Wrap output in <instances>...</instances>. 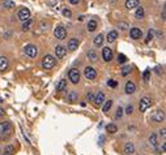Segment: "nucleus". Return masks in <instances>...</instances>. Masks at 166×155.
<instances>
[{"instance_id": "obj_1", "label": "nucleus", "mask_w": 166, "mask_h": 155, "mask_svg": "<svg viewBox=\"0 0 166 155\" xmlns=\"http://www.w3.org/2000/svg\"><path fill=\"white\" fill-rule=\"evenodd\" d=\"M56 64V59L52 55H46L42 60V68L43 69H52Z\"/></svg>"}, {"instance_id": "obj_2", "label": "nucleus", "mask_w": 166, "mask_h": 155, "mask_svg": "<svg viewBox=\"0 0 166 155\" xmlns=\"http://www.w3.org/2000/svg\"><path fill=\"white\" fill-rule=\"evenodd\" d=\"M150 106H152V99H150L149 96H144V98L140 100L139 109H140V112H145L148 108H150Z\"/></svg>"}, {"instance_id": "obj_3", "label": "nucleus", "mask_w": 166, "mask_h": 155, "mask_svg": "<svg viewBox=\"0 0 166 155\" xmlns=\"http://www.w3.org/2000/svg\"><path fill=\"white\" fill-rule=\"evenodd\" d=\"M54 35H55L56 39L63 41V39L67 38V30H65L63 26H58V27H55V30H54Z\"/></svg>"}, {"instance_id": "obj_4", "label": "nucleus", "mask_w": 166, "mask_h": 155, "mask_svg": "<svg viewBox=\"0 0 166 155\" xmlns=\"http://www.w3.org/2000/svg\"><path fill=\"white\" fill-rule=\"evenodd\" d=\"M68 77H69V80H71V82L73 85L78 84V81H80V72H78V69L72 68L71 71H69V73H68Z\"/></svg>"}, {"instance_id": "obj_5", "label": "nucleus", "mask_w": 166, "mask_h": 155, "mask_svg": "<svg viewBox=\"0 0 166 155\" xmlns=\"http://www.w3.org/2000/svg\"><path fill=\"white\" fill-rule=\"evenodd\" d=\"M152 120L156 123H162L165 120V112L162 109H156L152 114Z\"/></svg>"}, {"instance_id": "obj_6", "label": "nucleus", "mask_w": 166, "mask_h": 155, "mask_svg": "<svg viewBox=\"0 0 166 155\" xmlns=\"http://www.w3.org/2000/svg\"><path fill=\"white\" fill-rule=\"evenodd\" d=\"M84 76H85L88 80H96V77H97V71H96L93 66H86V68L84 69Z\"/></svg>"}, {"instance_id": "obj_7", "label": "nucleus", "mask_w": 166, "mask_h": 155, "mask_svg": "<svg viewBox=\"0 0 166 155\" xmlns=\"http://www.w3.org/2000/svg\"><path fill=\"white\" fill-rule=\"evenodd\" d=\"M17 17H19V20H21L22 22H25V21L30 20V11H29L28 8H21L20 11H19Z\"/></svg>"}, {"instance_id": "obj_8", "label": "nucleus", "mask_w": 166, "mask_h": 155, "mask_svg": "<svg viewBox=\"0 0 166 155\" xmlns=\"http://www.w3.org/2000/svg\"><path fill=\"white\" fill-rule=\"evenodd\" d=\"M25 54L28 55L29 57L34 59V57L37 56V54H38V50H37V47H35L34 44H28L25 47Z\"/></svg>"}, {"instance_id": "obj_9", "label": "nucleus", "mask_w": 166, "mask_h": 155, "mask_svg": "<svg viewBox=\"0 0 166 155\" xmlns=\"http://www.w3.org/2000/svg\"><path fill=\"white\" fill-rule=\"evenodd\" d=\"M102 57L105 61H111L113 59V50L110 47H103L102 48Z\"/></svg>"}, {"instance_id": "obj_10", "label": "nucleus", "mask_w": 166, "mask_h": 155, "mask_svg": "<svg viewBox=\"0 0 166 155\" xmlns=\"http://www.w3.org/2000/svg\"><path fill=\"white\" fill-rule=\"evenodd\" d=\"M129 35H131L132 39H140L143 36V31L139 27H132L131 31H129Z\"/></svg>"}, {"instance_id": "obj_11", "label": "nucleus", "mask_w": 166, "mask_h": 155, "mask_svg": "<svg viewBox=\"0 0 166 155\" xmlns=\"http://www.w3.org/2000/svg\"><path fill=\"white\" fill-rule=\"evenodd\" d=\"M11 129H12V125H11L9 121H3V123H0V134L11 132Z\"/></svg>"}, {"instance_id": "obj_12", "label": "nucleus", "mask_w": 166, "mask_h": 155, "mask_svg": "<svg viewBox=\"0 0 166 155\" xmlns=\"http://www.w3.org/2000/svg\"><path fill=\"white\" fill-rule=\"evenodd\" d=\"M65 52H67V50H65V47H63V46H56L55 47V55L58 59H62V57H64Z\"/></svg>"}, {"instance_id": "obj_13", "label": "nucleus", "mask_w": 166, "mask_h": 155, "mask_svg": "<svg viewBox=\"0 0 166 155\" xmlns=\"http://www.w3.org/2000/svg\"><path fill=\"white\" fill-rule=\"evenodd\" d=\"M9 66V63H8V59L5 56H0V72H4L8 69Z\"/></svg>"}, {"instance_id": "obj_14", "label": "nucleus", "mask_w": 166, "mask_h": 155, "mask_svg": "<svg viewBox=\"0 0 166 155\" xmlns=\"http://www.w3.org/2000/svg\"><path fill=\"white\" fill-rule=\"evenodd\" d=\"M135 153V145L132 142H127L124 145V154L126 155H132Z\"/></svg>"}, {"instance_id": "obj_15", "label": "nucleus", "mask_w": 166, "mask_h": 155, "mask_svg": "<svg viewBox=\"0 0 166 155\" xmlns=\"http://www.w3.org/2000/svg\"><path fill=\"white\" fill-rule=\"evenodd\" d=\"M140 7V1L139 0H126V8L127 9H134Z\"/></svg>"}, {"instance_id": "obj_16", "label": "nucleus", "mask_w": 166, "mask_h": 155, "mask_svg": "<svg viewBox=\"0 0 166 155\" xmlns=\"http://www.w3.org/2000/svg\"><path fill=\"white\" fill-rule=\"evenodd\" d=\"M105 100H106V99H105V94L102 93V91H99V93L97 94V95L94 96V103H96V104H97V106L103 104V103H105Z\"/></svg>"}, {"instance_id": "obj_17", "label": "nucleus", "mask_w": 166, "mask_h": 155, "mask_svg": "<svg viewBox=\"0 0 166 155\" xmlns=\"http://www.w3.org/2000/svg\"><path fill=\"white\" fill-rule=\"evenodd\" d=\"M124 90H126V93H127V94H134L135 90H136V86H135V84L132 81H128L127 84H126Z\"/></svg>"}, {"instance_id": "obj_18", "label": "nucleus", "mask_w": 166, "mask_h": 155, "mask_svg": "<svg viewBox=\"0 0 166 155\" xmlns=\"http://www.w3.org/2000/svg\"><path fill=\"white\" fill-rule=\"evenodd\" d=\"M77 46H78V41L76 38H71L68 41V50L69 51H75L77 48Z\"/></svg>"}, {"instance_id": "obj_19", "label": "nucleus", "mask_w": 166, "mask_h": 155, "mask_svg": "<svg viewBox=\"0 0 166 155\" xmlns=\"http://www.w3.org/2000/svg\"><path fill=\"white\" fill-rule=\"evenodd\" d=\"M116 38H118V31L116 30H113V31H110L107 34V42L109 43H113V42H115L116 41Z\"/></svg>"}, {"instance_id": "obj_20", "label": "nucleus", "mask_w": 166, "mask_h": 155, "mask_svg": "<svg viewBox=\"0 0 166 155\" xmlns=\"http://www.w3.org/2000/svg\"><path fill=\"white\" fill-rule=\"evenodd\" d=\"M67 89V81L65 80H60L58 84H56V90L58 91H63Z\"/></svg>"}, {"instance_id": "obj_21", "label": "nucleus", "mask_w": 166, "mask_h": 155, "mask_svg": "<svg viewBox=\"0 0 166 155\" xmlns=\"http://www.w3.org/2000/svg\"><path fill=\"white\" fill-rule=\"evenodd\" d=\"M144 14H145V12H144V8H143V7H137L136 13H135V17H136L137 20H141V18H144Z\"/></svg>"}, {"instance_id": "obj_22", "label": "nucleus", "mask_w": 166, "mask_h": 155, "mask_svg": "<svg viewBox=\"0 0 166 155\" xmlns=\"http://www.w3.org/2000/svg\"><path fill=\"white\" fill-rule=\"evenodd\" d=\"M88 59L90 60V61H97V59H98V56H97V54H96V51L94 50H90L88 51Z\"/></svg>"}, {"instance_id": "obj_23", "label": "nucleus", "mask_w": 166, "mask_h": 155, "mask_svg": "<svg viewBox=\"0 0 166 155\" xmlns=\"http://www.w3.org/2000/svg\"><path fill=\"white\" fill-rule=\"evenodd\" d=\"M77 98H78V96H77V93H76V91H69V94H68V96H67V99L69 100V102H76V100H77Z\"/></svg>"}, {"instance_id": "obj_24", "label": "nucleus", "mask_w": 166, "mask_h": 155, "mask_svg": "<svg viewBox=\"0 0 166 155\" xmlns=\"http://www.w3.org/2000/svg\"><path fill=\"white\" fill-rule=\"evenodd\" d=\"M149 145L152 146V147H156L157 146V134H155V133H152V134L149 136Z\"/></svg>"}, {"instance_id": "obj_25", "label": "nucleus", "mask_w": 166, "mask_h": 155, "mask_svg": "<svg viewBox=\"0 0 166 155\" xmlns=\"http://www.w3.org/2000/svg\"><path fill=\"white\" fill-rule=\"evenodd\" d=\"M97 29V21L96 20H90L88 22V30L89 31H94Z\"/></svg>"}, {"instance_id": "obj_26", "label": "nucleus", "mask_w": 166, "mask_h": 155, "mask_svg": "<svg viewBox=\"0 0 166 155\" xmlns=\"http://www.w3.org/2000/svg\"><path fill=\"white\" fill-rule=\"evenodd\" d=\"M94 46H102V43H103V35L102 34H98L97 36H94Z\"/></svg>"}, {"instance_id": "obj_27", "label": "nucleus", "mask_w": 166, "mask_h": 155, "mask_svg": "<svg viewBox=\"0 0 166 155\" xmlns=\"http://www.w3.org/2000/svg\"><path fill=\"white\" fill-rule=\"evenodd\" d=\"M111 106H113V100H105V104H103V107H102V111L103 112H107L109 109L111 108Z\"/></svg>"}, {"instance_id": "obj_28", "label": "nucleus", "mask_w": 166, "mask_h": 155, "mask_svg": "<svg viewBox=\"0 0 166 155\" xmlns=\"http://www.w3.org/2000/svg\"><path fill=\"white\" fill-rule=\"evenodd\" d=\"M14 153V146H12V145H8L7 147H5V150H4V154L3 155H13Z\"/></svg>"}, {"instance_id": "obj_29", "label": "nucleus", "mask_w": 166, "mask_h": 155, "mask_svg": "<svg viewBox=\"0 0 166 155\" xmlns=\"http://www.w3.org/2000/svg\"><path fill=\"white\" fill-rule=\"evenodd\" d=\"M106 129L109 133H116L118 132V126L115 124H109V125H106Z\"/></svg>"}, {"instance_id": "obj_30", "label": "nucleus", "mask_w": 166, "mask_h": 155, "mask_svg": "<svg viewBox=\"0 0 166 155\" xmlns=\"http://www.w3.org/2000/svg\"><path fill=\"white\" fill-rule=\"evenodd\" d=\"M131 71H132V68H131V66H123V68H122V76H123V77H126V76H127V74H129V73H131Z\"/></svg>"}, {"instance_id": "obj_31", "label": "nucleus", "mask_w": 166, "mask_h": 155, "mask_svg": "<svg viewBox=\"0 0 166 155\" xmlns=\"http://www.w3.org/2000/svg\"><path fill=\"white\" fill-rule=\"evenodd\" d=\"M32 20H28V21H25V22L22 24V30L24 31H28V30L30 29V26H32Z\"/></svg>"}, {"instance_id": "obj_32", "label": "nucleus", "mask_w": 166, "mask_h": 155, "mask_svg": "<svg viewBox=\"0 0 166 155\" xmlns=\"http://www.w3.org/2000/svg\"><path fill=\"white\" fill-rule=\"evenodd\" d=\"M3 5H4V7L7 8V9H11V8H13V7H14V3H13V1H11V0H4Z\"/></svg>"}, {"instance_id": "obj_33", "label": "nucleus", "mask_w": 166, "mask_h": 155, "mask_svg": "<svg viewBox=\"0 0 166 155\" xmlns=\"http://www.w3.org/2000/svg\"><path fill=\"white\" fill-rule=\"evenodd\" d=\"M126 61H127V57H126V55H123V54L118 55V63L123 64V63H126Z\"/></svg>"}, {"instance_id": "obj_34", "label": "nucleus", "mask_w": 166, "mask_h": 155, "mask_svg": "<svg viewBox=\"0 0 166 155\" xmlns=\"http://www.w3.org/2000/svg\"><path fill=\"white\" fill-rule=\"evenodd\" d=\"M107 86H110V87H113V89H115V87L118 86V82L115 80H109L107 81Z\"/></svg>"}, {"instance_id": "obj_35", "label": "nucleus", "mask_w": 166, "mask_h": 155, "mask_svg": "<svg viewBox=\"0 0 166 155\" xmlns=\"http://www.w3.org/2000/svg\"><path fill=\"white\" fill-rule=\"evenodd\" d=\"M122 116H123V108H122V107H118L116 114H115V117H116V119H120Z\"/></svg>"}, {"instance_id": "obj_36", "label": "nucleus", "mask_w": 166, "mask_h": 155, "mask_svg": "<svg viewBox=\"0 0 166 155\" xmlns=\"http://www.w3.org/2000/svg\"><path fill=\"white\" fill-rule=\"evenodd\" d=\"M63 16L64 17H67V18H69V17H72V12L69 11V9H63Z\"/></svg>"}, {"instance_id": "obj_37", "label": "nucleus", "mask_w": 166, "mask_h": 155, "mask_svg": "<svg viewBox=\"0 0 166 155\" xmlns=\"http://www.w3.org/2000/svg\"><path fill=\"white\" fill-rule=\"evenodd\" d=\"M153 34H155V31H153V30H149V31H148V35H147V39H145V43H148V42L150 41V39L153 38Z\"/></svg>"}, {"instance_id": "obj_38", "label": "nucleus", "mask_w": 166, "mask_h": 155, "mask_svg": "<svg viewBox=\"0 0 166 155\" xmlns=\"http://www.w3.org/2000/svg\"><path fill=\"white\" fill-rule=\"evenodd\" d=\"M149 76H150V71H149V69H147V71L144 72V74H143L144 81H145V82H148V81H149Z\"/></svg>"}, {"instance_id": "obj_39", "label": "nucleus", "mask_w": 166, "mask_h": 155, "mask_svg": "<svg viewBox=\"0 0 166 155\" xmlns=\"http://www.w3.org/2000/svg\"><path fill=\"white\" fill-rule=\"evenodd\" d=\"M118 27H119L120 30H126L128 27V25L126 22H119V24H118Z\"/></svg>"}, {"instance_id": "obj_40", "label": "nucleus", "mask_w": 166, "mask_h": 155, "mask_svg": "<svg viewBox=\"0 0 166 155\" xmlns=\"http://www.w3.org/2000/svg\"><path fill=\"white\" fill-rule=\"evenodd\" d=\"M132 112H134V106H131V104L127 106V108H126V114H127V115H131Z\"/></svg>"}, {"instance_id": "obj_41", "label": "nucleus", "mask_w": 166, "mask_h": 155, "mask_svg": "<svg viewBox=\"0 0 166 155\" xmlns=\"http://www.w3.org/2000/svg\"><path fill=\"white\" fill-rule=\"evenodd\" d=\"M86 100H88V102H92V100H94V95H93V93H89L88 95H86Z\"/></svg>"}, {"instance_id": "obj_42", "label": "nucleus", "mask_w": 166, "mask_h": 155, "mask_svg": "<svg viewBox=\"0 0 166 155\" xmlns=\"http://www.w3.org/2000/svg\"><path fill=\"white\" fill-rule=\"evenodd\" d=\"M166 129H165V128H164V129H161V130H160V137H162V138H164L165 139V137H166Z\"/></svg>"}, {"instance_id": "obj_43", "label": "nucleus", "mask_w": 166, "mask_h": 155, "mask_svg": "<svg viewBox=\"0 0 166 155\" xmlns=\"http://www.w3.org/2000/svg\"><path fill=\"white\" fill-rule=\"evenodd\" d=\"M165 150H166V144L164 142V144H162V146L160 147V151H161V153H165Z\"/></svg>"}, {"instance_id": "obj_44", "label": "nucleus", "mask_w": 166, "mask_h": 155, "mask_svg": "<svg viewBox=\"0 0 166 155\" xmlns=\"http://www.w3.org/2000/svg\"><path fill=\"white\" fill-rule=\"evenodd\" d=\"M156 72H157V73H162V68H161V66H157V68H156Z\"/></svg>"}, {"instance_id": "obj_45", "label": "nucleus", "mask_w": 166, "mask_h": 155, "mask_svg": "<svg viewBox=\"0 0 166 155\" xmlns=\"http://www.w3.org/2000/svg\"><path fill=\"white\" fill-rule=\"evenodd\" d=\"M78 1H80V0H69V3H71V4H77Z\"/></svg>"}, {"instance_id": "obj_46", "label": "nucleus", "mask_w": 166, "mask_h": 155, "mask_svg": "<svg viewBox=\"0 0 166 155\" xmlns=\"http://www.w3.org/2000/svg\"><path fill=\"white\" fill-rule=\"evenodd\" d=\"M1 116H4V109L0 107V117H1Z\"/></svg>"}, {"instance_id": "obj_47", "label": "nucleus", "mask_w": 166, "mask_h": 155, "mask_svg": "<svg viewBox=\"0 0 166 155\" xmlns=\"http://www.w3.org/2000/svg\"><path fill=\"white\" fill-rule=\"evenodd\" d=\"M162 18H164V20H165V8L162 9Z\"/></svg>"}, {"instance_id": "obj_48", "label": "nucleus", "mask_w": 166, "mask_h": 155, "mask_svg": "<svg viewBox=\"0 0 166 155\" xmlns=\"http://www.w3.org/2000/svg\"><path fill=\"white\" fill-rule=\"evenodd\" d=\"M109 1H110V3H115L116 0H109Z\"/></svg>"}, {"instance_id": "obj_49", "label": "nucleus", "mask_w": 166, "mask_h": 155, "mask_svg": "<svg viewBox=\"0 0 166 155\" xmlns=\"http://www.w3.org/2000/svg\"><path fill=\"white\" fill-rule=\"evenodd\" d=\"M3 102H4V100H3L1 98H0V103H3Z\"/></svg>"}]
</instances>
